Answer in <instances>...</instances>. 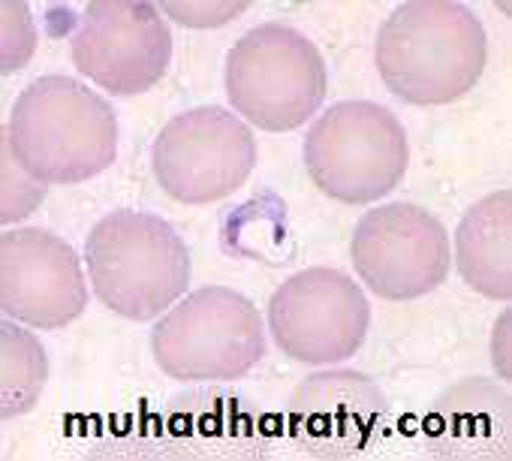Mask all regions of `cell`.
Wrapping results in <instances>:
<instances>
[{"label": "cell", "mask_w": 512, "mask_h": 461, "mask_svg": "<svg viewBox=\"0 0 512 461\" xmlns=\"http://www.w3.org/2000/svg\"><path fill=\"white\" fill-rule=\"evenodd\" d=\"M488 61L479 16L455 0H407L383 22L374 64L410 106H446L473 91Z\"/></svg>", "instance_id": "6da1fadb"}, {"label": "cell", "mask_w": 512, "mask_h": 461, "mask_svg": "<svg viewBox=\"0 0 512 461\" xmlns=\"http://www.w3.org/2000/svg\"><path fill=\"white\" fill-rule=\"evenodd\" d=\"M4 145L43 184H82L115 163L118 118L106 97L70 76H43L16 100Z\"/></svg>", "instance_id": "7a4b0ae2"}, {"label": "cell", "mask_w": 512, "mask_h": 461, "mask_svg": "<svg viewBox=\"0 0 512 461\" xmlns=\"http://www.w3.org/2000/svg\"><path fill=\"white\" fill-rule=\"evenodd\" d=\"M97 299L124 320L148 323L190 284V254L175 226L157 214L118 208L97 220L85 242Z\"/></svg>", "instance_id": "3957f363"}, {"label": "cell", "mask_w": 512, "mask_h": 461, "mask_svg": "<svg viewBox=\"0 0 512 461\" xmlns=\"http://www.w3.org/2000/svg\"><path fill=\"white\" fill-rule=\"evenodd\" d=\"M223 85L241 121L266 133H287L320 112L329 73L320 49L302 31L266 22L229 49Z\"/></svg>", "instance_id": "277c9868"}, {"label": "cell", "mask_w": 512, "mask_h": 461, "mask_svg": "<svg viewBox=\"0 0 512 461\" xmlns=\"http://www.w3.org/2000/svg\"><path fill=\"white\" fill-rule=\"evenodd\" d=\"M157 368L181 383H232L266 356L256 305L229 287H202L175 302L151 332Z\"/></svg>", "instance_id": "5b68a950"}, {"label": "cell", "mask_w": 512, "mask_h": 461, "mask_svg": "<svg viewBox=\"0 0 512 461\" xmlns=\"http://www.w3.org/2000/svg\"><path fill=\"white\" fill-rule=\"evenodd\" d=\"M302 157L320 193L344 205H371L407 175L410 145L386 106L344 100L314 121Z\"/></svg>", "instance_id": "8992f818"}, {"label": "cell", "mask_w": 512, "mask_h": 461, "mask_svg": "<svg viewBox=\"0 0 512 461\" xmlns=\"http://www.w3.org/2000/svg\"><path fill=\"white\" fill-rule=\"evenodd\" d=\"M256 166L250 127L223 106L175 115L151 145L157 184L184 205H208L244 187Z\"/></svg>", "instance_id": "52a82bcc"}, {"label": "cell", "mask_w": 512, "mask_h": 461, "mask_svg": "<svg viewBox=\"0 0 512 461\" xmlns=\"http://www.w3.org/2000/svg\"><path fill=\"white\" fill-rule=\"evenodd\" d=\"M359 281L386 302L434 293L452 266L446 226L413 202H392L362 214L350 239Z\"/></svg>", "instance_id": "ba28073f"}, {"label": "cell", "mask_w": 512, "mask_h": 461, "mask_svg": "<svg viewBox=\"0 0 512 461\" xmlns=\"http://www.w3.org/2000/svg\"><path fill=\"white\" fill-rule=\"evenodd\" d=\"M371 326L362 287L326 266L284 281L269 302V332L284 356L305 365H338L359 353Z\"/></svg>", "instance_id": "9c48e42d"}, {"label": "cell", "mask_w": 512, "mask_h": 461, "mask_svg": "<svg viewBox=\"0 0 512 461\" xmlns=\"http://www.w3.org/2000/svg\"><path fill=\"white\" fill-rule=\"evenodd\" d=\"M73 64L115 97L151 91L169 70L172 34L145 0H97L79 16L70 40Z\"/></svg>", "instance_id": "30bf717a"}, {"label": "cell", "mask_w": 512, "mask_h": 461, "mask_svg": "<svg viewBox=\"0 0 512 461\" xmlns=\"http://www.w3.org/2000/svg\"><path fill=\"white\" fill-rule=\"evenodd\" d=\"M88 308L79 254L49 229L0 236V311L34 329H64Z\"/></svg>", "instance_id": "8fae6325"}, {"label": "cell", "mask_w": 512, "mask_h": 461, "mask_svg": "<svg viewBox=\"0 0 512 461\" xmlns=\"http://www.w3.org/2000/svg\"><path fill=\"white\" fill-rule=\"evenodd\" d=\"M386 419V392L353 368L305 377L287 407L293 443L317 458H350L365 452L380 437Z\"/></svg>", "instance_id": "7c38bea8"}, {"label": "cell", "mask_w": 512, "mask_h": 461, "mask_svg": "<svg viewBox=\"0 0 512 461\" xmlns=\"http://www.w3.org/2000/svg\"><path fill=\"white\" fill-rule=\"evenodd\" d=\"M509 422V389L488 377H464L434 398L422 437L443 458H497L509 449Z\"/></svg>", "instance_id": "4fadbf2b"}, {"label": "cell", "mask_w": 512, "mask_h": 461, "mask_svg": "<svg viewBox=\"0 0 512 461\" xmlns=\"http://www.w3.org/2000/svg\"><path fill=\"white\" fill-rule=\"evenodd\" d=\"M455 266L461 281L494 302L512 299V190L473 202L455 229Z\"/></svg>", "instance_id": "5bb4252c"}, {"label": "cell", "mask_w": 512, "mask_h": 461, "mask_svg": "<svg viewBox=\"0 0 512 461\" xmlns=\"http://www.w3.org/2000/svg\"><path fill=\"white\" fill-rule=\"evenodd\" d=\"M49 383V356L43 344L19 329L16 320L0 323V419L10 422L37 407Z\"/></svg>", "instance_id": "9a60e30c"}, {"label": "cell", "mask_w": 512, "mask_h": 461, "mask_svg": "<svg viewBox=\"0 0 512 461\" xmlns=\"http://www.w3.org/2000/svg\"><path fill=\"white\" fill-rule=\"evenodd\" d=\"M46 187L49 184L31 178L19 166V160L10 154V148L4 145V211H0V220H4V226L25 220L43 202Z\"/></svg>", "instance_id": "2e32d148"}, {"label": "cell", "mask_w": 512, "mask_h": 461, "mask_svg": "<svg viewBox=\"0 0 512 461\" xmlns=\"http://www.w3.org/2000/svg\"><path fill=\"white\" fill-rule=\"evenodd\" d=\"M0 13H4V55H0L4 67L0 70L13 73L31 61L37 49V28H34L28 4H13V0H7V4L0 7Z\"/></svg>", "instance_id": "e0dca14e"}, {"label": "cell", "mask_w": 512, "mask_h": 461, "mask_svg": "<svg viewBox=\"0 0 512 461\" xmlns=\"http://www.w3.org/2000/svg\"><path fill=\"white\" fill-rule=\"evenodd\" d=\"M250 4H229V0H223V4H205V0H199V4H193V0H187V4H163L160 10L184 25V28H220L232 19H238L241 13H247Z\"/></svg>", "instance_id": "ac0fdd59"}]
</instances>
